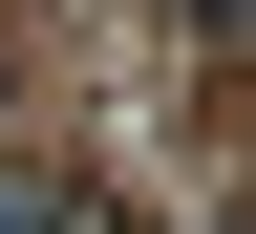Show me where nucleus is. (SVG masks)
<instances>
[{
    "instance_id": "f257e3e1",
    "label": "nucleus",
    "mask_w": 256,
    "mask_h": 234,
    "mask_svg": "<svg viewBox=\"0 0 256 234\" xmlns=\"http://www.w3.org/2000/svg\"><path fill=\"white\" fill-rule=\"evenodd\" d=\"M0 234H22V213H0Z\"/></svg>"
}]
</instances>
